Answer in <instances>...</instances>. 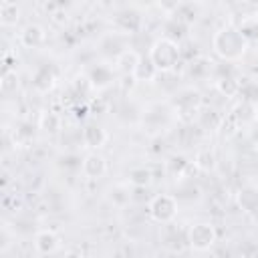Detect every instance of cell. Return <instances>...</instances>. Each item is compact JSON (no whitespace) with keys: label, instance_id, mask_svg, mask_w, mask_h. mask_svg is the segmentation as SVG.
Wrapping results in <instances>:
<instances>
[{"label":"cell","instance_id":"obj_1","mask_svg":"<svg viewBox=\"0 0 258 258\" xmlns=\"http://www.w3.org/2000/svg\"><path fill=\"white\" fill-rule=\"evenodd\" d=\"M212 48L222 60L234 62L244 56L248 48V36L236 26H224L214 34Z\"/></svg>","mask_w":258,"mask_h":258},{"label":"cell","instance_id":"obj_2","mask_svg":"<svg viewBox=\"0 0 258 258\" xmlns=\"http://www.w3.org/2000/svg\"><path fill=\"white\" fill-rule=\"evenodd\" d=\"M147 56L151 58V62L157 69V73H169V71H173L177 67L179 56H181V48H179V44H177L175 38L159 36L151 44Z\"/></svg>","mask_w":258,"mask_h":258},{"label":"cell","instance_id":"obj_3","mask_svg":"<svg viewBox=\"0 0 258 258\" xmlns=\"http://www.w3.org/2000/svg\"><path fill=\"white\" fill-rule=\"evenodd\" d=\"M149 218L159 224H169L177 216V198L171 194H157L147 204Z\"/></svg>","mask_w":258,"mask_h":258},{"label":"cell","instance_id":"obj_4","mask_svg":"<svg viewBox=\"0 0 258 258\" xmlns=\"http://www.w3.org/2000/svg\"><path fill=\"white\" fill-rule=\"evenodd\" d=\"M216 242H218V230L210 222H196V224L189 226V230H187V244L194 250L206 252Z\"/></svg>","mask_w":258,"mask_h":258},{"label":"cell","instance_id":"obj_5","mask_svg":"<svg viewBox=\"0 0 258 258\" xmlns=\"http://www.w3.org/2000/svg\"><path fill=\"white\" fill-rule=\"evenodd\" d=\"M200 109H202V95L194 89L183 91L175 99V115L181 123H191L198 117Z\"/></svg>","mask_w":258,"mask_h":258},{"label":"cell","instance_id":"obj_6","mask_svg":"<svg viewBox=\"0 0 258 258\" xmlns=\"http://www.w3.org/2000/svg\"><path fill=\"white\" fill-rule=\"evenodd\" d=\"M81 171L87 179H101L107 173V159L99 151H91L81 161Z\"/></svg>","mask_w":258,"mask_h":258},{"label":"cell","instance_id":"obj_7","mask_svg":"<svg viewBox=\"0 0 258 258\" xmlns=\"http://www.w3.org/2000/svg\"><path fill=\"white\" fill-rule=\"evenodd\" d=\"M236 202L244 214L256 216L258 214V185L256 183H246L238 189Z\"/></svg>","mask_w":258,"mask_h":258},{"label":"cell","instance_id":"obj_8","mask_svg":"<svg viewBox=\"0 0 258 258\" xmlns=\"http://www.w3.org/2000/svg\"><path fill=\"white\" fill-rule=\"evenodd\" d=\"M18 40L26 48H40L46 42V32L40 24H26L18 34Z\"/></svg>","mask_w":258,"mask_h":258},{"label":"cell","instance_id":"obj_9","mask_svg":"<svg viewBox=\"0 0 258 258\" xmlns=\"http://www.w3.org/2000/svg\"><path fill=\"white\" fill-rule=\"evenodd\" d=\"M56 83V71L50 64H40L32 73V87L38 93H48Z\"/></svg>","mask_w":258,"mask_h":258},{"label":"cell","instance_id":"obj_10","mask_svg":"<svg viewBox=\"0 0 258 258\" xmlns=\"http://www.w3.org/2000/svg\"><path fill=\"white\" fill-rule=\"evenodd\" d=\"M58 246H60V240H58V236H56L52 230H40V232L34 236V248H36V252L42 254V256L54 254V252L58 250Z\"/></svg>","mask_w":258,"mask_h":258},{"label":"cell","instance_id":"obj_11","mask_svg":"<svg viewBox=\"0 0 258 258\" xmlns=\"http://www.w3.org/2000/svg\"><path fill=\"white\" fill-rule=\"evenodd\" d=\"M107 139H109V135H107V131L101 127V125H87L85 129H83V141H85V145L87 147H91V149H101V147H105V143H107Z\"/></svg>","mask_w":258,"mask_h":258},{"label":"cell","instance_id":"obj_12","mask_svg":"<svg viewBox=\"0 0 258 258\" xmlns=\"http://www.w3.org/2000/svg\"><path fill=\"white\" fill-rule=\"evenodd\" d=\"M141 60V54L133 48H123L117 56H115V62H117V69L123 73V75H133L137 64Z\"/></svg>","mask_w":258,"mask_h":258},{"label":"cell","instance_id":"obj_13","mask_svg":"<svg viewBox=\"0 0 258 258\" xmlns=\"http://www.w3.org/2000/svg\"><path fill=\"white\" fill-rule=\"evenodd\" d=\"M194 165L204 171V173H210L216 169L218 165V157H216V151L212 147H202L196 151V157H194Z\"/></svg>","mask_w":258,"mask_h":258},{"label":"cell","instance_id":"obj_14","mask_svg":"<svg viewBox=\"0 0 258 258\" xmlns=\"http://www.w3.org/2000/svg\"><path fill=\"white\" fill-rule=\"evenodd\" d=\"M87 77H89L91 87H95V89H105L113 83V71L107 64H97L95 69L89 71Z\"/></svg>","mask_w":258,"mask_h":258},{"label":"cell","instance_id":"obj_15","mask_svg":"<svg viewBox=\"0 0 258 258\" xmlns=\"http://www.w3.org/2000/svg\"><path fill=\"white\" fill-rule=\"evenodd\" d=\"M151 179H153V173H151V169L149 167H145V165H137V167H131L129 171H127V181L133 185V187H147L149 183H151Z\"/></svg>","mask_w":258,"mask_h":258},{"label":"cell","instance_id":"obj_16","mask_svg":"<svg viewBox=\"0 0 258 258\" xmlns=\"http://www.w3.org/2000/svg\"><path fill=\"white\" fill-rule=\"evenodd\" d=\"M20 20V6L10 0L0 2V24L2 26H12Z\"/></svg>","mask_w":258,"mask_h":258},{"label":"cell","instance_id":"obj_17","mask_svg":"<svg viewBox=\"0 0 258 258\" xmlns=\"http://www.w3.org/2000/svg\"><path fill=\"white\" fill-rule=\"evenodd\" d=\"M157 75H159V73H157V69L153 67L151 58H149V56H141V60H139V64H137V69H135V73H133L135 81H137V83H151V81H155Z\"/></svg>","mask_w":258,"mask_h":258},{"label":"cell","instance_id":"obj_18","mask_svg":"<svg viewBox=\"0 0 258 258\" xmlns=\"http://www.w3.org/2000/svg\"><path fill=\"white\" fill-rule=\"evenodd\" d=\"M38 127H40L44 133L54 135V133L60 131L62 121H60V117H58L54 111H44V113H40V117H38Z\"/></svg>","mask_w":258,"mask_h":258},{"label":"cell","instance_id":"obj_19","mask_svg":"<svg viewBox=\"0 0 258 258\" xmlns=\"http://www.w3.org/2000/svg\"><path fill=\"white\" fill-rule=\"evenodd\" d=\"M216 89H218L222 95H226V97H234V95H238V93L242 91V85H240L238 79L226 75V77H220V79L216 81Z\"/></svg>","mask_w":258,"mask_h":258},{"label":"cell","instance_id":"obj_20","mask_svg":"<svg viewBox=\"0 0 258 258\" xmlns=\"http://www.w3.org/2000/svg\"><path fill=\"white\" fill-rule=\"evenodd\" d=\"M109 200L113 202V206L117 208H125L129 202H131V194L125 185H113L109 189Z\"/></svg>","mask_w":258,"mask_h":258},{"label":"cell","instance_id":"obj_21","mask_svg":"<svg viewBox=\"0 0 258 258\" xmlns=\"http://www.w3.org/2000/svg\"><path fill=\"white\" fill-rule=\"evenodd\" d=\"M16 87H18V75H16V71H4L2 73V79H0L2 93L4 95H10V93L16 91Z\"/></svg>","mask_w":258,"mask_h":258},{"label":"cell","instance_id":"obj_22","mask_svg":"<svg viewBox=\"0 0 258 258\" xmlns=\"http://www.w3.org/2000/svg\"><path fill=\"white\" fill-rule=\"evenodd\" d=\"M60 258H85L81 252H77V250H69V252H64Z\"/></svg>","mask_w":258,"mask_h":258},{"label":"cell","instance_id":"obj_23","mask_svg":"<svg viewBox=\"0 0 258 258\" xmlns=\"http://www.w3.org/2000/svg\"><path fill=\"white\" fill-rule=\"evenodd\" d=\"M200 258H220L216 252H210V250H206V252H202V256Z\"/></svg>","mask_w":258,"mask_h":258},{"label":"cell","instance_id":"obj_24","mask_svg":"<svg viewBox=\"0 0 258 258\" xmlns=\"http://www.w3.org/2000/svg\"><path fill=\"white\" fill-rule=\"evenodd\" d=\"M254 119H256V121H258V103H256V105H254Z\"/></svg>","mask_w":258,"mask_h":258},{"label":"cell","instance_id":"obj_25","mask_svg":"<svg viewBox=\"0 0 258 258\" xmlns=\"http://www.w3.org/2000/svg\"><path fill=\"white\" fill-rule=\"evenodd\" d=\"M248 258H258V256H248Z\"/></svg>","mask_w":258,"mask_h":258},{"label":"cell","instance_id":"obj_26","mask_svg":"<svg viewBox=\"0 0 258 258\" xmlns=\"http://www.w3.org/2000/svg\"><path fill=\"white\" fill-rule=\"evenodd\" d=\"M256 22H258V16H256Z\"/></svg>","mask_w":258,"mask_h":258}]
</instances>
